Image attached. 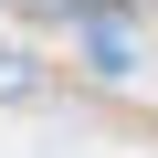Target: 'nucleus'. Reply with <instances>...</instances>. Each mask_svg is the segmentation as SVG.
Instances as JSON below:
<instances>
[{"label": "nucleus", "instance_id": "obj_2", "mask_svg": "<svg viewBox=\"0 0 158 158\" xmlns=\"http://www.w3.org/2000/svg\"><path fill=\"white\" fill-rule=\"evenodd\" d=\"M53 95V74H42V53H21V42H0V106H42Z\"/></svg>", "mask_w": 158, "mask_h": 158}, {"label": "nucleus", "instance_id": "obj_1", "mask_svg": "<svg viewBox=\"0 0 158 158\" xmlns=\"http://www.w3.org/2000/svg\"><path fill=\"white\" fill-rule=\"evenodd\" d=\"M74 42H85L95 85H127V74H137V32H127L116 11H74Z\"/></svg>", "mask_w": 158, "mask_h": 158}]
</instances>
